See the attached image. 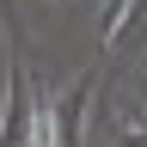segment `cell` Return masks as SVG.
Here are the masks:
<instances>
[{"mask_svg":"<svg viewBox=\"0 0 147 147\" xmlns=\"http://www.w3.org/2000/svg\"><path fill=\"white\" fill-rule=\"evenodd\" d=\"M31 147H61V123H55V104L43 92L31 98Z\"/></svg>","mask_w":147,"mask_h":147,"instance_id":"6da1fadb","label":"cell"}]
</instances>
